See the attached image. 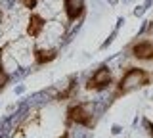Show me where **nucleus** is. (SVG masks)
<instances>
[{
	"instance_id": "nucleus-12",
	"label": "nucleus",
	"mask_w": 153,
	"mask_h": 138,
	"mask_svg": "<svg viewBox=\"0 0 153 138\" xmlns=\"http://www.w3.org/2000/svg\"><path fill=\"white\" fill-rule=\"evenodd\" d=\"M71 136V131H69V128H63V134H61L59 138H69Z\"/></svg>"
},
{
	"instance_id": "nucleus-10",
	"label": "nucleus",
	"mask_w": 153,
	"mask_h": 138,
	"mask_svg": "<svg viewBox=\"0 0 153 138\" xmlns=\"http://www.w3.org/2000/svg\"><path fill=\"white\" fill-rule=\"evenodd\" d=\"M142 127H143V131H146V134L149 136V138H153V121L149 117H143L142 119Z\"/></svg>"
},
{
	"instance_id": "nucleus-7",
	"label": "nucleus",
	"mask_w": 153,
	"mask_h": 138,
	"mask_svg": "<svg viewBox=\"0 0 153 138\" xmlns=\"http://www.w3.org/2000/svg\"><path fill=\"white\" fill-rule=\"evenodd\" d=\"M33 63L35 67H42V65H48L52 61L57 60L59 56V50L57 48H40V46H33Z\"/></svg>"
},
{
	"instance_id": "nucleus-1",
	"label": "nucleus",
	"mask_w": 153,
	"mask_h": 138,
	"mask_svg": "<svg viewBox=\"0 0 153 138\" xmlns=\"http://www.w3.org/2000/svg\"><path fill=\"white\" fill-rule=\"evenodd\" d=\"M149 84H153V71L146 69V67H140V65H128V67L123 71L121 79L113 84L115 88L111 92L109 102L115 104L117 100L128 96V94L136 92V90L147 88Z\"/></svg>"
},
{
	"instance_id": "nucleus-2",
	"label": "nucleus",
	"mask_w": 153,
	"mask_h": 138,
	"mask_svg": "<svg viewBox=\"0 0 153 138\" xmlns=\"http://www.w3.org/2000/svg\"><path fill=\"white\" fill-rule=\"evenodd\" d=\"M65 128L71 127H84V128H92L96 127V115L90 102H75L71 106H67L65 109V117H63Z\"/></svg>"
},
{
	"instance_id": "nucleus-4",
	"label": "nucleus",
	"mask_w": 153,
	"mask_h": 138,
	"mask_svg": "<svg viewBox=\"0 0 153 138\" xmlns=\"http://www.w3.org/2000/svg\"><path fill=\"white\" fill-rule=\"evenodd\" d=\"M63 6V13H65V31L71 25H75L76 21H82L86 16V0H61Z\"/></svg>"
},
{
	"instance_id": "nucleus-6",
	"label": "nucleus",
	"mask_w": 153,
	"mask_h": 138,
	"mask_svg": "<svg viewBox=\"0 0 153 138\" xmlns=\"http://www.w3.org/2000/svg\"><path fill=\"white\" fill-rule=\"evenodd\" d=\"M46 25H48V19H46L44 16H40L38 12H31V13H29V19H27L25 35H27L31 40H36L38 37L44 33Z\"/></svg>"
},
{
	"instance_id": "nucleus-3",
	"label": "nucleus",
	"mask_w": 153,
	"mask_h": 138,
	"mask_svg": "<svg viewBox=\"0 0 153 138\" xmlns=\"http://www.w3.org/2000/svg\"><path fill=\"white\" fill-rule=\"evenodd\" d=\"M113 83H115L113 71L107 63H103V65H100V67H96L94 73L86 79L84 88L88 90V92H103V90H107L109 87H113Z\"/></svg>"
},
{
	"instance_id": "nucleus-8",
	"label": "nucleus",
	"mask_w": 153,
	"mask_h": 138,
	"mask_svg": "<svg viewBox=\"0 0 153 138\" xmlns=\"http://www.w3.org/2000/svg\"><path fill=\"white\" fill-rule=\"evenodd\" d=\"M76 92H79V77H76V75H69L65 87L61 88L52 100H54V102H69V100L76 98Z\"/></svg>"
},
{
	"instance_id": "nucleus-9",
	"label": "nucleus",
	"mask_w": 153,
	"mask_h": 138,
	"mask_svg": "<svg viewBox=\"0 0 153 138\" xmlns=\"http://www.w3.org/2000/svg\"><path fill=\"white\" fill-rule=\"evenodd\" d=\"M12 46V42H4L2 46H0V92H4L6 87L10 84V81H12V73L6 69V63H4V54H6V50Z\"/></svg>"
},
{
	"instance_id": "nucleus-5",
	"label": "nucleus",
	"mask_w": 153,
	"mask_h": 138,
	"mask_svg": "<svg viewBox=\"0 0 153 138\" xmlns=\"http://www.w3.org/2000/svg\"><path fill=\"white\" fill-rule=\"evenodd\" d=\"M128 56L138 61H153V40L151 39H140L128 44Z\"/></svg>"
},
{
	"instance_id": "nucleus-11",
	"label": "nucleus",
	"mask_w": 153,
	"mask_h": 138,
	"mask_svg": "<svg viewBox=\"0 0 153 138\" xmlns=\"http://www.w3.org/2000/svg\"><path fill=\"white\" fill-rule=\"evenodd\" d=\"M17 2L21 4L25 10H29V12H35L36 6H38V0H17Z\"/></svg>"
}]
</instances>
